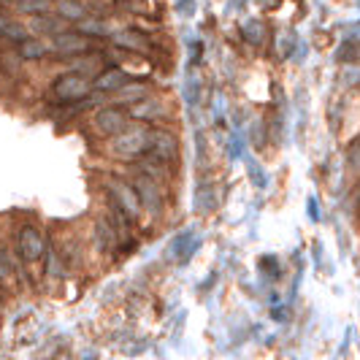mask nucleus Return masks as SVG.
Wrapping results in <instances>:
<instances>
[{
    "label": "nucleus",
    "mask_w": 360,
    "mask_h": 360,
    "mask_svg": "<svg viewBox=\"0 0 360 360\" xmlns=\"http://www.w3.org/2000/svg\"><path fill=\"white\" fill-rule=\"evenodd\" d=\"M30 27H33V30H38V33H54V30H57L54 19H46V17H41V14L30 19Z\"/></svg>",
    "instance_id": "obj_20"
},
{
    "label": "nucleus",
    "mask_w": 360,
    "mask_h": 360,
    "mask_svg": "<svg viewBox=\"0 0 360 360\" xmlns=\"http://www.w3.org/2000/svg\"><path fill=\"white\" fill-rule=\"evenodd\" d=\"M255 3H257L260 8H274V6L279 3V0H255Z\"/></svg>",
    "instance_id": "obj_26"
},
{
    "label": "nucleus",
    "mask_w": 360,
    "mask_h": 360,
    "mask_svg": "<svg viewBox=\"0 0 360 360\" xmlns=\"http://www.w3.org/2000/svg\"><path fill=\"white\" fill-rule=\"evenodd\" d=\"M139 193V200H141V209L146 214L160 217L165 212V193H162V181H158L149 174H139L136 179L130 181Z\"/></svg>",
    "instance_id": "obj_4"
},
{
    "label": "nucleus",
    "mask_w": 360,
    "mask_h": 360,
    "mask_svg": "<svg viewBox=\"0 0 360 360\" xmlns=\"http://www.w3.org/2000/svg\"><path fill=\"white\" fill-rule=\"evenodd\" d=\"M127 84V73L122 68H106L95 76L92 90L98 92H120Z\"/></svg>",
    "instance_id": "obj_11"
},
{
    "label": "nucleus",
    "mask_w": 360,
    "mask_h": 360,
    "mask_svg": "<svg viewBox=\"0 0 360 360\" xmlns=\"http://www.w3.org/2000/svg\"><path fill=\"white\" fill-rule=\"evenodd\" d=\"M127 117H133V120H162L165 117V103H162L160 98H141V101H136V103H130L127 108Z\"/></svg>",
    "instance_id": "obj_10"
},
{
    "label": "nucleus",
    "mask_w": 360,
    "mask_h": 360,
    "mask_svg": "<svg viewBox=\"0 0 360 360\" xmlns=\"http://www.w3.org/2000/svg\"><path fill=\"white\" fill-rule=\"evenodd\" d=\"M179 14H184V17H193L195 14V0H179Z\"/></svg>",
    "instance_id": "obj_25"
},
{
    "label": "nucleus",
    "mask_w": 360,
    "mask_h": 360,
    "mask_svg": "<svg viewBox=\"0 0 360 360\" xmlns=\"http://www.w3.org/2000/svg\"><path fill=\"white\" fill-rule=\"evenodd\" d=\"M3 27H6V19L0 17V30H3Z\"/></svg>",
    "instance_id": "obj_27"
},
{
    "label": "nucleus",
    "mask_w": 360,
    "mask_h": 360,
    "mask_svg": "<svg viewBox=\"0 0 360 360\" xmlns=\"http://www.w3.org/2000/svg\"><path fill=\"white\" fill-rule=\"evenodd\" d=\"M52 46L60 54H71V57H79V54H90L92 52V41L90 36L73 30V33H54Z\"/></svg>",
    "instance_id": "obj_8"
},
{
    "label": "nucleus",
    "mask_w": 360,
    "mask_h": 360,
    "mask_svg": "<svg viewBox=\"0 0 360 360\" xmlns=\"http://www.w3.org/2000/svg\"><path fill=\"white\" fill-rule=\"evenodd\" d=\"M144 95H146L144 84H125V87L120 90V101H122V103H136V101H141Z\"/></svg>",
    "instance_id": "obj_17"
},
{
    "label": "nucleus",
    "mask_w": 360,
    "mask_h": 360,
    "mask_svg": "<svg viewBox=\"0 0 360 360\" xmlns=\"http://www.w3.org/2000/svg\"><path fill=\"white\" fill-rule=\"evenodd\" d=\"M57 14L65 19H73V22H79V19H84L87 8H84L82 3H73V0H60V3H57Z\"/></svg>",
    "instance_id": "obj_15"
},
{
    "label": "nucleus",
    "mask_w": 360,
    "mask_h": 360,
    "mask_svg": "<svg viewBox=\"0 0 360 360\" xmlns=\"http://www.w3.org/2000/svg\"><path fill=\"white\" fill-rule=\"evenodd\" d=\"M127 111L120 106H101L95 111V117H92V127H95V133L98 136H117V133H122L127 127Z\"/></svg>",
    "instance_id": "obj_5"
},
{
    "label": "nucleus",
    "mask_w": 360,
    "mask_h": 360,
    "mask_svg": "<svg viewBox=\"0 0 360 360\" xmlns=\"http://www.w3.org/2000/svg\"><path fill=\"white\" fill-rule=\"evenodd\" d=\"M44 54H46V44H41L36 38L19 41V57H22V60H38V57H44Z\"/></svg>",
    "instance_id": "obj_14"
},
{
    "label": "nucleus",
    "mask_w": 360,
    "mask_h": 360,
    "mask_svg": "<svg viewBox=\"0 0 360 360\" xmlns=\"http://www.w3.org/2000/svg\"><path fill=\"white\" fill-rule=\"evenodd\" d=\"M11 276H14V266H11V257L8 252L0 247V285H6V282H11Z\"/></svg>",
    "instance_id": "obj_18"
},
{
    "label": "nucleus",
    "mask_w": 360,
    "mask_h": 360,
    "mask_svg": "<svg viewBox=\"0 0 360 360\" xmlns=\"http://www.w3.org/2000/svg\"><path fill=\"white\" fill-rule=\"evenodd\" d=\"M106 190H108V198H111V206H117L130 222H136L139 217L144 214L141 200H139V193H136V187H133L130 181L117 179V176H108Z\"/></svg>",
    "instance_id": "obj_2"
},
{
    "label": "nucleus",
    "mask_w": 360,
    "mask_h": 360,
    "mask_svg": "<svg viewBox=\"0 0 360 360\" xmlns=\"http://www.w3.org/2000/svg\"><path fill=\"white\" fill-rule=\"evenodd\" d=\"M146 155L165 162V165L176 162L179 160V139H176V133H171V130H152L149 152Z\"/></svg>",
    "instance_id": "obj_7"
},
{
    "label": "nucleus",
    "mask_w": 360,
    "mask_h": 360,
    "mask_svg": "<svg viewBox=\"0 0 360 360\" xmlns=\"http://www.w3.org/2000/svg\"><path fill=\"white\" fill-rule=\"evenodd\" d=\"M17 252L25 263H36L46 255V241L36 225H22L17 233Z\"/></svg>",
    "instance_id": "obj_6"
},
{
    "label": "nucleus",
    "mask_w": 360,
    "mask_h": 360,
    "mask_svg": "<svg viewBox=\"0 0 360 360\" xmlns=\"http://www.w3.org/2000/svg\"><path fill=\"white\" fill-rule=\"evenodd\" d=\"M290 41H295V36H292V33H279V36H276V49H279V54H282V57L290 52Z\"/></svg>",
    "instance_id": "obj_24"
},
{
    "label": "nucleus",
    "mask_w": 360,
    "mask_h": 360,
    "mask_svg": "<svg viewBox=\"0 0 360 360\" xmlns=\"http://www.w3.org/2000/svg\"><path fill=\"white\" fill-rule=\"evenodd\" d=\"M79 33H84V36H106L108 25L103 19L84 17V19H79Z\"/></svg>",
    "instance_id": "obj_16"
},
{
    "label": "nucleus",
    "mask_w": 360,
    "mask_h": 360,
    "mask_svg": "<svg viewBox=\"0 0 360 360\" xmlns=\"http://www.w3.org/2000/svg\"><path fill=\"white\" fill-rule=\"evenodd\" d=\"M149 139H152V130L149 127L133 125V127H125L117 136H111L108 149L120 160H139V158H144L146 152H149Z\"/></svg>",
    "instance_id": "obj_1"
},
{
    "label": "nucleus",
    "mask_w": 360,
    "mask_h": 360,
    "mask_svg": "<svg viewBox=\"0 0 360 360\" xmlns=\"http://www.w3.org/2000/svg\"><path fill=\"white\" fill-rule=\"evenodd\" d=\"M0 33L8 38H14V41H25V38H27V30H25L22 25H8V22H6V27H3Z\"/></svg>",
    "instance_id": "obj_21"
},
{
    "label": "nucleus",
    "mask_w": 360,
    "mask_h": 360,
    "mask_svg": "<svg viewBox=\"0 0 360 360\" xmlns=\"http://www.w3.org/2000/svg\"><path fill=\"white\" fill-rule=\"evenodd\" d=\"M49 8V0H19V11L25 14H44Z\"/></svg>",
    "instance_id": "obj_19"
},
{
    "label": "nucleus",
    "mask_w": 360,
    "mask_h": 360,
    "mask_svg": "<svg viewBox=\"0 0 360 360\" xmlns=\"http://www.w3.org/2000/svg\"><path fill=\"white\" fill-rule=\"evenodd\" d=\"M111 41H114V46H120V49H130V52H149V41L146 36L141 33H136V30H117V33H111Z\"/></svg>",
    "instance_id": "obj_12"
},
{
    "label": "nucleus",
    "mask_w": 360,
    "mask_h": 360,
    "mask_svg": "<svg viewBox=\"0 0 360 360\" xmlns=\"http://www.w3.org/2000/svg\"><path fill=\"white\" fill-rule=\"evenodd\" d=\"M344 82L352 87V84H358L360 82V65L355 63H347V71H344Z\"/></svg>",
    "instance_id": "obj_22"
},
{
    "label": "nucleus",
    "mask_w": 360,
    "mask_h": 360,
    "mask_svg": "<svg viewBox=\"0 0 360 360\" xmlns=\"http://www.w3.org/2000/svg\"><path fill=\"white\" fill-rule=\"evenodd\" d=\"M52 95L63 103H79L92 95V82L79 71L63 73L52 82Z\"/></svg>",
    "instance_id": "obj_3"
},
{
    "label": "nucleus",
    "mask_w": 360,
    "mask_h": 360,
    "mask_svg": "<svg viewBox=\"0 0 360 360\" xmlns=\"http://www.w3.org/2000/svg\"><path fill=\"white\" fill-rule=\"evenodd\" d=\"M92 236H95V247H98V252L101 255H111L117 247H120V231H117V225H114L108 217L95 219Z\"/></svg>",
    "instance_id": "obj_9"
},
{
    "label": "nucleus",
    "mask_w": 360,
    "mask_h": 360,
    "mask_svg": "<svg viewBox=\"0 0 360 360\" xmlns=\"http://www.w3.org/2000/svg\"><path fill=\"white\" fill-rule=\"evenodd\" d=\"M347 158H349V165L360 171V139H355V141L349 144V152H347Z\"/></svg>",
    "instance_id": "obj_23"
},
{
    "label": "nucleus",
    "mask_w": 360,
    "mask_h": 360,
    "mask_svg": "<svg viewBox=\"0 0 360 360\" xmlns=\"http://www.w3.org/2000/svg\"><path fill=\"white\" fill-rule=\"evenodd\" d=\"M241 36H244L247 44L260 46L266 41V25H263V19H244L241 22Z\"/></svg>",
    "instance_id": "obj_13"
}]
</instances>
